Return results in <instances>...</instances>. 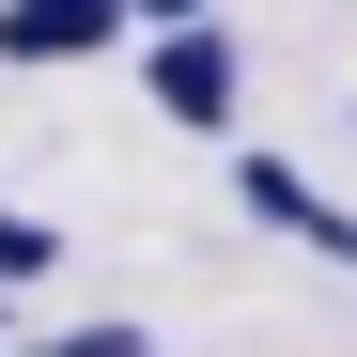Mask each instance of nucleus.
I'll return each mask as SVG.
<instances>
[{
  "label": "nucleus",
  "mask_w": 357,
  "mask_h": 357,
  "mask_svg": "<svg viewBox=\"0 0 357 357\" xmlns=\"http://www.w3.org/2000/svg\"><path fill=\"white\" fill-rule=\"evenodd\" d=\"M125 31V0H0V63H78Z\"/></svg>",
  "instance_id": "f257e3e1"
},
{
  "label": "nucleus",
  "mask_w": 357,
  "mask_h": 357,
  "mask_svg": "<svg viewBox=\"0 0 357 357\" xmlns=\"http://www.w3.org/2000/svg\"><path fill=\"white\" fill-rule=\"evenodd\" d=\"M155 109L171 125H218L233 109V31H155Z\"/></svg>",
  "instance_id": "f03ea898"
},
{
  "label": "nucleus",
  "mask_w": 357,
  "mask_h": 357,
  "mask_svg": "<svg viewBox=\"0 0 357 357\" xmlns=\"http://www.w3.org/2000/svg\"><path fill=\"white\" fill-rule=\"evenodd\" d=\"M233 202H249V218H280V233H311V249H326V264H357V218H326V202H311V187H295V171H280V155H249V171H233Z\"/></svg>",
  "instance_id": "7ed1b4c3"
},
{
  "label": "nucleus",
  "mask_w": 357,
  "mask_h": 357,
  "mask_svg": "<svg viewBox=\"0 0 357 357\" xmlns=\"http://www.w3.org/2000/svg\"><path fill=\"white\" fill-rule=\"evenodd\" d=\"M47 264H63V233H47V218H0V280H47Z\"/></svg>",
  "instance_id": "20e7f679"
},
{
  "label": "nucleus",
  "mask_w": 357,
  "mask_h": 357,
  "mask_svg": "<svg viewBox=\"0 0 357 357\" xmlns=\"http://www.w3.org/2000/svg\"><path fill=\"white\" fill-rule=\"evenodd\" d=\"M63 357H140V326H78V342H63Z\"/></svg>",
  "instance_id": "39448f33"
},
{
  "label": "nucleus",
  "mask_w": 357,
  "mask_h": 357,
  "mask_svg": "<svg viewBox=\"0 0 357 357\" xmlns=\"http://www.w3.org/2000/svg\"><path fill=\"white\" fill-rule=\"evenodd\" d=\"M125 16H155V31H202V0H125Z\"/></svg>",
  "instance_id": "423d86ee"
}]
</instances>
